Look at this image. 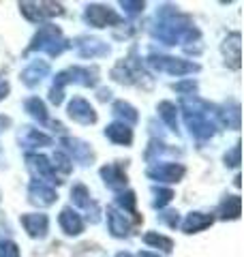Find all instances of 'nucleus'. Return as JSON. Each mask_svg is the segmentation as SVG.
I'll return each mask as SVG.
<instances>
[{"label":"nucleus","instance_id":"1","mask_svg":"<svg viewBox=\"0 0 244 257\" xmlns=\"http://www.w3.org/2000/svg\"><path fill=\"white\" fill-rule=\"evenodd\" d=\"M157 18H159V24L154 28V37L161 39L165 45L191 43L193 39L199 37V30L184 15L172 9V7H163V11L157 13Z\"/></svg>","mask_w":244,"mask_h":257},{"label":"nucleus","instance_id":"2","mask_svg":"<svg viewBox=\"0 0 244 257\" xmlns=\"http://www.w3.org/2000/svg\"><path fill=\"white\" fill-rule=\"evenodd\" d=\"M180 107H182L184 124L191 131L193 138H197L201 142L214 138L218 131V122H216L214 114L210 111L212 107H210L206 101H201L195 94H191V96H184Z\"/></svg>","mask_w":244,"mask_h":257},{"label":"nucleus","instance_id":"3","mask_svg":"<svg viewBox=\"0 0 244 257\" xmlns=\"http://www.w3.org/2000/svg\"><path fill=\"white\" fill-rule=\"evenodd\" d=\"M96 79L99 77H96L94 69H88V67H69V69H64L54 77V86L50 88V101L54 103V105H60L62 94H64V86L79 84V86L92 88V86H96Z\"/></svg>","mask_w":244,"mask_h":257},{"label":"nucleus","instance_id":"4","mask_svg":"<svg viewBox=\"0 0 244 257\" xmlns=\"http://www.w3.org/2000/svg\"><path fill=\"white\" fill-rule=\"evenodd\" d=\"M64 47H67V41L62 37V30L54 24H41V28L28 45V52H45L50 56H58Z\"/></svg>","mask_w":244,"mask_h":257},{"label":"nucleus","instance_id":"5","mask_svg":"<svg viewBox=\"0 0 244 257\" xmlns=\"http://www.w3.org/2000/svg\"><path fill=\"white\" fill-rule=\"evenodd\" d=\"M148 67H152L159 73H167V75H189V73H197L199 64L184 60V58H174V56H159V54H150L148 60H146Z\"/></svg>","mask_w":244,"mask_h":257},{"label":"nucleus","instance_id":"6","mask_svg":"<svg viewBox=\"0 0 244 257\" xmlns=\"http://www.w3.org/2000/svg\"><path fill=\"white\" fill-rule=\"evenodd\" d=\"M84 20L92 28H107L122 24V18L107 5H88L84 11Z\"/></svg>","mask_w":244,"mask_h":257},{"label":"nucleus","instance_id":"7","mask_svg":"<svg viewBox=\"0 0 244 257\" xmlns=\"http://www.w3.org/2000/svg\"><path fill=\"white\" fill-rule=\"evenodd\" d=\"M111 77L116 79V82H120V84H137V86H142V82L148 77V73L142 69V64L137 62L135 58H127V60H120L116 67L111 69Z\"/></svg>","mask_w":244,"mask_h":257},{"label":"nucleus","instance_id":"8","mask_svg":"<svg viewBox=\"0 0 244 257\" xmlns=\"http://www.w3.org/2000/svg\"><path fill=\"white\" fill-rule=\"evenodd\" d=\"M20 11L32 24H43L50 18L62 15V5L56 3H20Z\"/></svg>","mask_w":244,"mask_h":257},{"label":"nucleus","instance_id":"9","mask_svg":"<svg viewBox=\"0 0 244 257\" xmlns=\"http://www.w3.org/2000/svg\"><path fill=\"white\" fill-rule=\"evenodd\" d=\"M148 178L154 182H180L184 178V165L180 163H157L148 167Z\"/></svg>","mask_w":244,"mask_h":257},{"label":"nucleus","instance_id":"10","mask_svg":"<svg viewBox=\"0 0 244 257\" xmlns=\"http://www.w3.org/2000/svg\"><path fill=\"white\" fill-rule=\"evenodd\" d=\"M62 146H64V155H67L71 161H77L81 165H90L94 161V152H92V146L86 142H81L77 138H64L62 140Z\"/></svg>","mask_w":244,"mask_h":257},{"label":"nucleus","instance_id":"11","mask_svg":"<svg viewBox=\"0 0 244 257\" xmlns=\"http://www.w3.org/2000/svg\"><path fill=\"white\" fill-rule=\"evenodd\" d=\"M56 199H58V193L54 191L52 184L41 182V180H32L30 182V187H28V202L30 204L47 208V206H52Z\"/></svg>","mask_w":244,"mask_h":257},{"label":"nucleus","instance_id":"12","mask_svg":"<svg viewBox=\"0 0 244 257\" xmlns=\"http://www.w3.org/2000/svg\"><path fill=\"white\" fill-rule=\"evenodd\" d=\"M67 114H69L71 120H75V122H79V124H94L96 122L94 107L86 99H81V96H73V99L69 101Z\"/></svg>","mask_w":244,"mask_h":257},{"label":"nucleus","instance_id":"13","mask_svg":"<svg viewBox=\"0 0 244 257\" xmlns=\"http://www.w3.org/2000/svg\"><path fill=\"white\" fill-rule=\"evenodd\" d=\"M26 161H28V167L30 172L37 176V180L41 182H60L58 178H56V172L54 167L50 163V159L43 157V155H26Z\"/></svg>","mask_w":244,"mask_h":257},{"label":"nucleus","instance_id":"14","mask_svg":"<svg viewBox=\"0 0 244 257\" xmlns=\"http://www.w3.org/2000/svg\"><path fill=\"white\" fill-rule=\"evenodd\" d=\"M20 221L30 238H45L47 231H50V219H47V214H43V212L22 214Z\"/></svg>","mask_w":244,"mask_h":257},{"label":"nucleus","instance_id":"15","mask_svg":"<svg viewBox=\"0 0 244 257\" xmlns=\"http://www.w3.org/2000/svg\"><path fill=\"white\" fill-rule=\"evenodd\" d=\"M101 178L105 182V187H109L111 191H122L127 187V172L125 167H122L120 163H107L101 167Z\"/></svg>","mask_w":244,"mask_h":257},{"label":"nucleus","instance_id":"16","mask_svg":"<svg viewBox=\"0 0 244 257\" xmlns=\"http://www.w3.org/2000/svg\"><path fill=\"white\" fill-rule=\"evenodd\" d=\"M107 225H109V234L113 238H127L131 234V221H129V216L116 206L107 208Z\"/></svg>","mask_w":244,"mask_h":257},{"label":"nucleus","instance_id":"17","mask_svg":"<svg viewBox=\"0 0 244 257\" xmlns=\"http://www.w3.org/2000/svg\"><path fill=\"white\" fill-rule=\"evenodd\" d=\"M47 75H50V62L47 60H35L22 71L20 77L28 88H35V86H39L41 82H43Z\"/></svg>","mask_w":244,"mask_h":257},{"label":"nucleus","instance_id":"18","mask_svg":"<svg viewBox=\"0 0 244 257\" xmlns=\"http://www.w3.org/2000/svg\"><path fill=\"white\" fill-rule=\"evenodd\" d=\"M58 223L67 236H79L81 231H84V219H81V214L77 210H73V208H62Z\"/></svg>","mask_w":244,"mask_h":257},{"label":"nucleus","instance_id":"19","mask_svg":"<svg viewBox=\"0 0 244 257\" xmlns=\"http://www.w3.org/2000/svg\"><path fill=\"white\" fill-rule=\"evenodd\" d=\"M71 199H73V204H75L77 208L86 210L88 216H90V210H92L94 221H99V206H96V202L90 199V191H88L84 184H75V187L71 189Z\"/></svg>","mask_w":244,"mask_h":257},{"label":"nucleus","instance_id":"20","mask_svg":"<svg viewBox=\"0 0 244 257\" xmlns=\"http://www.w3.org/2000/svg\"><path fill=\"white\" fill-rule=\"evenodd\" d=\"M77 54L81 58H99V56H107L109 54V45L99 41V39H79L75 43Z\"/></svg>","mask_w":244,"mask_h":257},{"label":"nucleus","instance_id":"21","mask_svg":"<svg viewBox=\"0 0 244 257\" xmlns=\"http://www.w3.org/2000/svg\"><path fill=\"white\" fill-rule=\"evenodd\" d=\"M105 138L113 144H118V146H129V144L133 142V128L116 120V122L105 126Z\"/></svg>","mask_w":244,"mask_h":257},{"label":"nucleus","instance_id":"22","mask_svg":"<svg viewBox=\"0 0 244 257\" xmlns=\"http://www.w3.org/2000/svg\"><path fill=\"white\" fill-rule=\"evenodd\" d=\"M212 223H214L212 214L191 212V214H186V219L182 221V231H184V234H197V231H203L206 227H210Z\"/></svg>","mask_w":244,"mask_h":257},{"label":"nucleus","instance_id":"23","mask_svg":"<svg viewBox=\"0 0 244 257\" xmlns=\"http://www.w3.org/2000/svg\"><path fill=\"white\" fill-rule=\"evenodd\" d=\"M20 144L24 148H39V146H52V138L45 135L39 128L24 126V131L20 133Z\"/></svg>","mask_w":244,"mask_h":257},{"label":"nucleus","instance_id":"24","mask_svg":"<svg viewBox=\"0 0 244 257\" xmlns=\"http://www.w3.org/2000/svg\"><path fill=\"white\" fill-rule=\"evenodd\" d=\"M223 54H225V62H229L233 69L240 67V32H233L223 41Z\"/></svg>","mask_w":244,"mask_h":257},{"label":"nucleus","instance_id":"25","mask_svg":"<svg viewBox=\"0 0 244 257\" xmlns=\"http://www.w3.org/2000/svg\"><path fill=\"white\" fill-rule=\"evenodd\" d=\"M111 111H113V116L116 118H120L118 122H125V124H135L137 122V109L131 105V103H127V101H116L113 103V107H111Z\"/></svg>","mask_w":244,"mask_h":257},{"label":"nucleus","instance_id":"26","mask_svg":"<svg viewBox=\"0 0 244 257\" xmlns=\"http://www.w3.org/2000/svg\"><path fill=\"white\" fill-rule=\"evenodd\" d=\"M24 107H26V111L37 120V122L41 124H47V107H45V103L39 99V96H30V99H26V103H24Z\"/></svg>","mask_w":244,"mask_h":257},{"label":"nucleus","instance_id":"27","mask_svg":"<svg viewBox=\"0 0 244 257\" xmlns=\"http://www.w3.org/2000/svg\"><path fill=\"white\" fill-rule=\"evenodd\" d=\"M159 116L163 118V122L172 128V131H176V128H178V107H176V103L161 101L159 103Z\"/></svg>","mask_w":244,"mask_h":257},{"label":"nucleus","instance_id":"28","mask_svg":"<svg viewBox=\"0 0 244 257\" xmlns=\"http://www.w3.org/2000/svg\"><path fill=\"white\" fill-rule=\"evenodd\" d=\"M144 242L148 244V246L161 248L163 253H172V251H174V242H172V238H167V236H161L159 231H148V234L144 236Z\"/></svg>","mask_w":244,"mask_h":257},{"label":"nucleus","instance_id":"29","mask_svg":"<svg viewBox=\"0 0 244 257\" xmlns=\"http://www.w3.org/2000/svg\"><path fill=\"white\" fill-rule=\"evenodd\" d=\"M221 219H238L240 216V197L238 195H229L218 208Z\"/></svg>","mask_w":244,"mask_h":257},{"label":"nucleus","instance_id":"30","mask_svg":"<svg viewBox=\"0 0 244 257\" xmlns=\"http://www.w3.org/2000/svg\"><path fill=\"white\" fill-rule=\"evenodd\" d=\"M52 167H54V172L58 170V172H62L64 176H67V174L73 172V161L67 155H64V150H56L54 152V163H52Z\"/></svg>","mask_w":244,"mask_h":257},{"label":"nucleus","instance_id":"31","mask_svg":"<svg viewBox=\"0 0 244 257\" xmlns=\"http://www.w3.org/2000/svg\"><path fill=\"white\" fill-rule=\"evenodd\" d=\"M154 193V208H165L169 202L174 199V191L172 189H163V187H159V189H154L152 191Z\"/></svg>","mask_w":244,"mask_h":257},{"label":"nucleus","instance_id":"32","mask_svg":"<svg viewBox=\"0 0 244 257\" xmlns=\"http://www.w3.org/2000/svg\"><path fill=\"white\" fill-rule=\"evenodd\" d=\"M118 206L125 212H135V193H131V191L122 193V195L118 197Z\"/></svg>","mask_w":244,"mask_h":257},{"label":"nucleus","instance_id":"33","mask_svg":"<svg viewBox=\"0 0 244 257\" xmlns=\"http://www.w3.org/2000/svg\"><path fill=\"white\" fill-rule=\"evenodd\" d=\"M0 257H22L20 248L11 240H0Z\"/></svg>","mask_w":244,"mask_h":257},{"label":"nucleus","instance_id":"34","mask_svg":"<svg viewBox=\"0 0 244 257\" xmlns=\"http://www.w3.org/2000/svg\"><path fill=\"white\" fill-rule=\"evenodd\" d=\"M225 163L229 167H238L240 165V144H235V146L225 155Z\"/></svg>","mask_w":244,"mask_h":257},{"label":"nucleus","instance_id":"35","mask_svg":"<svg viewBox=\"0 0 244 257\" xmlns=\"http://www.w3.org/2000/svg\"><path fill=\"white\" fill-rule=\"evenodd\" d=\"M195 88H197V84H195L193 79H191V82H182V84H176V86H174V90L182 92L184 96H191V94H193V90H195Z\"/></svg>","mask_w":244,"mask_h":257},{"label":"nucleus","instance_id":"36","mask_svg":"<svg viewBox=\"0 0 244 257\" xmlns=\"http://www.w3.org/2000/svg\"><path fill=\"white\" fill-rule=\"evenodd\" d=\"M122 5V9H127V13L129 15H137V13H142L144 11V3H140V0H137V3H120Z\"/></svg>","mask_w":244,"mask_h":257},{"label":"nucleus","instance_id":"37","mask_svg":"<svg viewBox=\"0 0 244 257\" xmlns=\"http://www.w3.org/2000/svg\"><path fill=\"white\" fill-rule=\"evenodd\" d=\"M161 219L165 221L169 227H178V225H180V216H178V212H163Z\"/></svg>","mask_w":244,"mask_h":257},{"label":"nucleus","instance_id":"38","mask_svg":"<svg viewBox=\"0 0 244 257\" xmlns=\"http://www.w3.org/2000/svg\"><path fill=\"white\" fill-rule=\"evenodd\" d=\"M7 94H9V82H7V79H3V77H0V101H3Z\"/></svg>","mask_w":244,"mask_h":257},{"label":"nucleus","instance_id":"39","mask_svg":"<svg viewBox=\"0 0 244 257\" xmlns=\"http://www.w3.org/2000/svg\"><path fill=\"white\" fill-rule=\"evenodd\" d=\"M9 126H11V118L9 116H0V133L7 131Z\"/></svg>","mask_w":244,"mask_h":257},{"label":"nucleus","instance_id":"40","mask_svg":"<svg viewBox=\"0 0 244 257\" xmlns=\"http://www.w3.org/2000/svg\"><path fill=\"white\" fill-rule=\"evenodd\" d=\"M140 257H161L159 253H152V251H142Z\"/></svg>","mask_w":244,"mask_h":257},{"label":"nucleus","instance_id":"41","mask_svg":"<svg viewBox=\"0 0 244 257\" xmlns=\"http://www.w3.org/2000/svg\"><path fill=\"white\" fill-rule=\"evenodd\" d=\"M116 257H133V255H131V253H125V251H122V253H118Z\"/></svg>","mask_w":244,"mask_h":257}]
</instances>
